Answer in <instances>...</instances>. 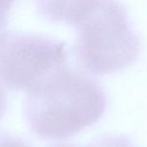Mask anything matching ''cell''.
<instances>
[{
	"label": "cell",
	"mask_w": 147,
	"mask_h": 147,
	"mask_svg": "<svg viewBox=\"0 0 147 147\" xmlns=\"http://www.w3.org/2000/svg\"><path fill=\"white\" fill-rule=\"evenodd\" d=\"M103 88L84 73L63 64L27 92L25 119L40 137L61 139L96 123L104 114Z\"/></svg>",
	"instance_id": "obj_1"
},
{
	"label": "cell",
	"mask_w": 147,
	"mask_h": 147,
	"mask_svg": "<svg viewBox=\"0 0 147 147\" xmlns=\"http://www.w3.org/2000/svg\"><path fill=\"white\" fill-rule=\"evenodd\" d=\"M49 147H78V146L74 145V144H56L50 145Z\"/></svg>",
	"instance_id": "obj_9"
},
{
	"label": "cell",
	"mask_w": 147,
	"mask_h": 147,
	"mask_svg": "<svg viewBox=\"0 0 147 147\" xmlns=\"http://www.w3.org/2000/svg\"><path fill=\"white\" fill-rule=\"evenodd\" d=\"M88 147H137L128 138L120 135H106L97 138Z\"/></svg>",
	"instance_id": "obj_5"
},
{
	"label": "cell",
	"mask_w": 147,
	"mask_h": 147,
	"mask_svg": "<svg viewBox=\"0 0 147 147\" xmlns=\"http://www.w3.org/2000/svg\"><path fill=\"white\" fill-rule=\"evenodd\" d=\"M74 28V52L85 73L114 74L130 67L139 55V36L119 0H95Z\"/></svg>",
	"instance_id": "obj_2"
},
{
	"label": "cell",
	"mask_w": 147,
	"mask_h": 147,
	"mask_svg": "<svg viewBox=\"0 0 147 147\" xmlns=\"http://www.w3.org/2000/svg\"><path fill=\"white\" fill-rule=\"evenodd\" d=\"M66 44L47 36L0 33V85L28 92L56 67L66 64Z\"/></svg>",
	"instance_id": "obj_3"
},
{
	"label": "cell",
	"mask_w": 147,
	"mask_h": 147,
	"mask_svg": "<svg viewBox=\"0 0 147 147\" xmlns=\"http://www.w3.org/2000/svg\"><path fill=\"white\" fill-rule=\"evenodd\" d=\"M0 147H28L21 140L11 138V137H4L0 138Z\"/></svg>",
	"instance_id": "obj_7"
},
{
	"label": "cell",
	"mask_w": 147,
	"mask_h": 147,
	"mask_svg": "<svg viewBox=\"0 0 147 147\" xmlns=\"http://www.w3.org/2000/svg\"><path fill=\"white\" fill-rule=\"evenodd\" d=\"M6 104H7V100H6V94L2 88V86L0 85V119L4 115L5 109H6Z\"/></svg>",
	"instance_id": "obj_8"
},
{
	"label": "cell",
	"mask_w": 147,
	"mask_h": 147,
	"mask_svg": "<svg viewBox=\"0 0 147 147\" xmlns=\"http://www.w3.org/2000/svg\"><path fill=\"white\" fill-rule=\"evenodd\" d=\"M36 12L52 23L75 26L91 9L95 0H34Z\"/></svg>",
	"instance_id": "obj_4"
},
{
	"label": "cell",
	"mask_w": 147,
	"mask_h": 147,
	"mask_svg": "<svg viewBox=\"0 0 147 147\" xmlns=\"http://www.w3.org/2000/svg\"><path fill=\"white\" fill-rule=\"evenodd\" d=\"M15 1L16 0H0V30L6 26L11 10Z\"/></svg>",
	"instance_id": "obj_6"
}]
</instances>
